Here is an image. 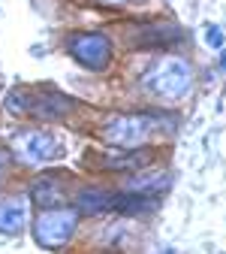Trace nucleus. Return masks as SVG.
Listing matches in <instances>:
<instances>
[{"instance_id":"1","label":"nucleus","mask_w":226,"mask_h":254,"mask_svg":"<svg viewBox=\"0 0 226 254\" xmlns=\"http://www.w3.org/2000/svg\"><path fill=\"white\" fill-rule=\"evenodd\" d=\"M142 85H145L148 94H154V97L175 103V100H181L184 94L190 91V85H193V70H190V64H187L184 58L166 55V58H160L154 67L145 73Z\"/></svg>"},{"instance_id":"2","label":"nucleus","mask_w":226,"mask_h":254,"mask_svg":"<svg viewBox=\"0 0 226 254\" xmlns=\"http://www.w3.org/2000/svg\"><path fill=\"white\" fill-rule=\"evenodd\" d=\"M157 130V118L154 115H115L103 127V139L115 148L124 151H136L142 148Z\"/></svg>"},{"instance_id":"3","label":"nucleus","mask_w":226,"mask_h":254,"mask_svg":"<svg viewBox=\"0 0 226 254\" xmlns=\"http://www.w3.org/2000/svg\"><path fill=\"white\" fill-rule=\"evenodd\" d=\"M76 224H79V212H73V209H45L37 218L34 233H37L40 245L60 248V245H67L70 236L76 233Z\"/></svg>"},{"instance_id":"4","label":"nucleus","mask_w":226,"mask_h":254,"mask_svg":"<svg viewBox=\"0 0 226 254\" xmlns=\"http://www.w3.org/2000/svg\"><path fill=\"white\" fill-rule=\"evenodd\" d=\"M15 154L21 157V161L27 167H40V164H48L51 157H57V139L45 130H24L21 136H15L12 142Z\"/></svg>"},{"instance_id":"5","label":"nucleus","mask_w":226,"mask_h":254,"mask_svg":"<svg viewBox=\"0 0 226 254\" xmlns=\"http://www.w3.org/2000/svg\"><path fill=\"white\" fill-rule=\"evenodd\" d=\"M70 52L88 70H106L112 61V43L103 34H76L70 40Z\"/></svg>"},{"instance_id":"6","label":"nucleus","mask_w":226,"mask_h":254,"mask_svg":"<svg viewBox=\"0 0 226 254\" xmlns=\"http://www.w3.org/2000/svg\"><path fill=\"white\" fill-rule=\"evenodd\" d=\"M24 227H27V197L24 194L6 197L0 203V233L18 236Z\"/></svg>"},{"instance_id":"7","label":"nucleus","mask_w":226,"mask_h":254,"mask_svg":"<svg viewBox=\"0 0 226 254\" xmlns=\"http://www.w3.org/2000/svg\"><path fill=\"white\" fill-rule=\"evenodd\" d=\"M118 197L112 194V190H103V188H90V190H82L76 206L82 215H96V212H106L109 206H115Z\"/></svg>"},{"instance_id":"8","label":"nucleus","mask_w":226,"mask_h":254,"mask_svg":"<svg viewBox=\"0 0 226 254\" xmlns=\"http://www.w3.org/2000/svg\"><path fill=\"white\" fill-rule=\"evenodd\" d=\"M30 197H34V203L37 206H43V209H51V206H57L60 203V185L54 182V179H37L34 182V188H30Z\"/></svg>"},{"instance_id":"9","label":"nucleus","mask_w":226,"mask_h":254,"mask_svg":"<svg viewBox=\"0 0 226 254\" xmlns=\"http://www.w3.org/2000/svg\"><path fill=\"white\" fill-rule=\"evenodd\" d=\"M30 109L37 115H43V118H57V115H67L73 109V103L63 97V94H54V97H40L37 103L30 100Z\"/></svg>"},{"instance_id":"10","label":"nucleus","mask_w":226,"mask_h":254,"mask_svg":"<svg viewBox=\"0 0 226 254\" xmlns=\"http://www.w3.org/2000/svg\"><path fill=\"white\" fill-rule=\"evenodd\" d=\"M166 185H169V176H166V173H145V176H139V179H130V182H127V190L142 194V190L166 188Z\"/></svg>"},{"instance_id":"11","label":"nucleus","mask_w":226,"mask_h":254,"mask_svg":"<svg viewBox=\"0 0 226 254\" xmlns=\"http://www.w3.org/2000/svg\"><path fill=\"white\" fill-rule=\"evenodd\" d=\"M145 164H148V154H130V157L109 161V167H115V170H142Z\"/></svg>"},{"instance_id":"12","label":"nucleus","mask_w":226,"mask_h":254,"mask_svg":"<svg viewBox=\"0 0 226 254\" xmlns=\"http://www.w3.org/2000/svg\"><path fill=\"white\" fill-rule=\"evenodd\" d=\"M208 43H211L214 49H220V46H223V34H220L217 27H211V30H208Z\"/></svg>"},{"instance_id":"13","label":"nucleus","mask_w":226,"mask_h":254,"mask_svg":"<svg viewBox=\"0 0 226 254\" xmlns=\"http://www.w3.org/2000/svg\"><path fill=\"white\" fill-rule=\"evenodd\" d=\"M96 3H103V6H124V3H136V0H96Z\"/></svg>"},{"instance_id":"14","label":"nucleus","mask_w":226,"mask_h":254,"mask_svg":"<svg viewBox=\"0 0 226 254\" xmlns=\"http://www.w3.org/2000/svg\"><path fill=\"white\" fill-rule=\"evenodd\" d=\"M0 161H3V157H0Z\"/></svg>"}]
</instances>
